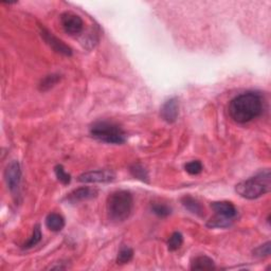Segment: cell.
Returning <instances> with one entry per match:
<instances>
[{"instance_id": "6da1fadb", "label": "cell", "mask_w": 271, "mask_h": 271, "mask_svg": "<svg viewBox=\"0 0 271 271\" xmlns=\"http://www.w3.org/2000/svg\"><path fill=\"white\" fill-rule=\"evenodd\" d=\"M229 116L235 123L245 124L259 118L264 111V100L256 91L238 94L229 104Z\"/></svg>"}, {"instance_id": "7a4b0ae2", "label": "cell", "mask_w": 271, "mask_h": 271, "mask_svg": "<svg viewBox=\"0 0 271 271\" xmlns=\"http://www.w3.org/2000/svg\"><path fill=\"white\" fill-rule=\"evenodd\" d=\"M134 208V197L130 191L120 190L111 193L106 203L108 218L113 222H123L131 216Z\"/></svg>"}, {"instance_id": "3957f363", "label": "cell", "mask_w": 271, "mask_h": 271, "mask_svg": "<svg viewBox=\"0 0 271 271\" xmlns=\"http://www.w3.org/2000/svg\"><path fill=\"white\" fill-rule=\"evenodd\" d=\"M270 179V171H263L254 177L237 183L235 191L243 198L257 199L269 192L271 188Z\"/></svg>"}, {"instance_id": "277c9868", "label": "cell", "mask_w": 271, "mask_h": 271, "mask_svg": "<svg viewBox=\"0 0 271 271\" xmlns=\"http://www.w3.org/2000/svg\"><path fill=\"white\" fill-rule=\"evenodd\" d=\"M91 137L108 144H123L126 141V134L117 123L101 120L90 126Z\"/></svg>"}, {"instance_id": "5b68a950", "label": "cell", "mask_w": 271, "mask_h": 271, "mask_svg": "<svg viewBox=\"0 0 271 271\" xmlns=\"http://www.w3.org/2000/svg\"><path fill=\"white\" fill-rule=\"evenodd\" d=\"M61 25L69 35H77L82 33L84 29V21L81 16L73 12H64L61 15Z\"/></svg>"}, {"instance_id": "8992f818", "label": "cell", "mask_w": 271, "mask_h": 271, "mask_svg": "<svg viewBox=\"0 0 271 271\" xmlns=\"http://www.w3.org/2000/svg\"><path fill=\"white\" fill-rule=\"evenodd\" d=\"M39 29H41V35L43 39L47 43L48 46H50V48L53 51L64 55V57H71V55H72V50H71V48L67 46L63 41H61L60 38L55 36L52 32H50L49 30L46 29L43 26L39 27Z\"/></svg>"}, {"instance_id": "52a82bcc", "label": "cell", "mask_w": 271, "mask_h": 271, "mask_svg": "<svg viewBox=\"0 0 271 271\" xmlns=\"http://www.w3.org/2000/svg\"><path fill=\"white\" fill-rule=\"evenodd\" d=\"M4 180L12 193L18 192L21 181V169L18 161H12L7 164L4 171Z\"/></svg>"}, {"instance_id": "ba28073f", "label": "cell", "mask_w": 271, "mask_h": 271, "mask_svg": "<svg viewBox=\"0 0 271 271\" xmlns=\"http://www.w3.org/2000/svg\"><path fill=\"white\" fill-rule=\"evenodd\" d=\"M116 178L115 172L110 170H98L83 173L78 176V181L83 183H107Z\"/></svg>"}, {"instance_id": "9c48e42d", "label": "cell", "mask_w": 271, "mask_h": 271, "mask_svg": "<svg viewBox=\"0 0 271 271\" xmlns=\"http://www.w3.org/2000/svg\"><path fill=\"white\" fill-rule=\"evenodd\" d=\"M98 196V190L89 188V187H81L78 189L73 190L72 192L67 194V196L64 198V201L69 203H77L81 202L90 201V199Z\"/></svg>"}, {"instance_id": "30bf717a", "label": "cell", "mask_w": 271, "mask_h": 271, "mask_svg": "<svg viewBox=\"0 0 271 271\" xmlns=\"http://www.w3.org/2000/svg\"><path fill=\"white\" fill-rule=\"evenodd\" d=\"M179 115V102L177 98L167 100L161 107L160 116L166 123H175Z\"/></svg>"}, {"instance_id": "8fae6325", "label": "cell", "mask_w": 271, "mask_h": 271, "mask_svg": "<svg viewBox=\"0 0 271 271\" xmlns=\"http://www.w3.org/2000/svg\"><path fill=\"white\" fill-rule=\"evenodd\" d=\"M211 208L218 216L234 221L237 216V209L230 202H214L211 203Z\"/></svg>"}, {"instance_id": "7c38bea8", "label": "cell", "mask_w": 271, "mask_h": 271, "mask_svg": "<svg viewBox=\"0 0 271 271\" xmlns=\"http://www.w3.org/2000/svg\"><path fill=\"white\" fill-rule=\"evenodd\" d=\"M181 203L191 213L197 215V216H199V217L204 216L203 205L201 203L197 201L196 198L190 196V195H186L181 198Z\"/></svg>"}, {"instance_id": "4fadbf2b", "label": "cell", "mask_w": 271, "mask_h": 271, "mask_svg": "<svg viewBox=\"0 0 271 271\" xmlns=\"http://www.w3.org/2000/svg\"><path fill=\"white\" fill-rule=\"evenodd\" d=\"M216 269L214 261L206 256L196 257L191 262V270H214Z\"/></svg>"}, {"instance_id": "5bb4252c", "label": "cell", "mask_w": 271, "mask_h": 271, "mask_svg": "<svg viewBox=\"0 0 271 271\" xmlns=\"http://www.w3.org/2000/svg\"><path fill=\"white\" fill-rule=\"evenodd\" d=\"M46 226L53 232H60L65 227V219L59 213H50L46 217Z\"/></svg>"}, {"instance_id": "9a60e30c", "label": "cell", "mask_w": 271, "mask_h": 271, "mask_svg": "<svg viewBox=\"0 0 271 271\" xmlns=\"http://www.w3.org/2000/svg\"><path fill=\"white\" fill-rule=\"evenodd\" d=\"M134 257V250L127 246H122L120 250H119L117 257V264L124 265L130 263Z\"/></svg>"}, {"instance_id": "2e32d148", "label": "cell", "mask_w": 271, "mask_h": 271, "mask_svg": "<svg viewBox=\"0 0 271 271\" xmlns=\"http://www.w3.org/2000/svg\"><path fill=\"white\" fill-rule=\"evenodd\" d=\"M131 174L135 178H137L143 182H148V173L144 166L140 163H135L131 166Z\"/></svg>"}, {"instance_id": "e0dca14e", "label": "cell", "mask_w": 271, "mask_h": 271, "mask_svg": "<svg viewBox=\"0 0 271 271\" xmlns=\"http://www.w3.org/2000/svg\"><path fill=\"white\" fill-rule=\"evenodd\" d=\"M60 81H61V75H59V74L47 75L42 79L41 84H39V86H38L39 90H41V91L49 90V89L53 88V87L57 85Z\"/></svg>"}, {"instance_id": "ac0fdd59", "label": "cell", "mask_w": 271, "mask_h": 271, "mask_svg": "<svg viewBox=\"0 0 271 271\" xmlns=\"http://www.w3.org/2000/svg\"><path fill=\"white\" fill-rule=\"evenodd\" d=\"M42 237H43V234H42L41 227H39V225H36L34 227L33 233H32L31 237L29 238V240L25 244L22 245V248L23 249H31V248H33L34 246H36L39 242L42 241Z\"/></svg>"}, {"instance_id": "d6986e66", "label": "cell", "mask_w": 271, "mask_h": 271, "mask_svg": "<svg viewBox=\"0 0 271 271\" xmlns=\"http://www.w3.org/2000/svg\"><path fill=\"white\" fill-rule=\"evenodd\" d=\"M183 244V235L176 231V232H174L170 238L169 241H167V248H169L170 251H176L178 250L180 247Z\"/></svg>"}, {"instance_id": "ffe728a7", "label": "cell", "mask_w": 271, "mask_h": 271, "mask_svg": "<svg viewBox=\"0 0 271 271\" xmlns=\"http://www.w3.org/2000/svg\"><path fill=\"white\" fill-rule=\"evenodd\" d=\"M232 220H229L226 218H222L218 215L215 214V216L212 217L208 222H206V227L209 228H228L232 225Z\"/></svg>"}, {"instance_id": "44dd1931", "label": "cell", "mask_w": 271, "mask_h": 271, "mask_svg": "<svg viewBox=\"0 0 271 271\" xmlns=\"http://www.w3.org/2000/svg\"><path fill=\"white\" fill-rule=\"evenodd\" d=\"M151 212H153L155 215H157L158 217L165 218L167 216H170L172 213V209L169 205L163 204V203H154L151 205Z\"/></svg>"}, {"instance_id": "7402d4cb", "label": "cell", "mask_w": 271, "mask_h": 271, "mask_svg": "<svg viewBox=\"0 0 271 271\" xmlns=\"http://www.w3.org/2000/svg\"><path fill=\"white\" fill-rule=\"evenodd\" d=\"M54 172L55 175H57V178L59 179V181H61L63 185H69L71 181V176L70 174H68L65 169H64V166L62 164H58L57 166L54 167Z\"/></svg>"}, {"instance_id": "603a6c76", "label": "cell", "mask_w": 271, "mask_h": 271, "mask_svg": "<svg viewBox=\"0 0 271 271\" xmlns=\"http://www.w3.org/2000/svg\"><path fill=\"white\" fill-rule=\"evenodd\" d=\"M203 163L198 160L190 161L185 165V170L190 175H198L203 172Z\"/></svg>"}, {"instance_id": "cb8c5ba5", "label": "cell", "mask_w": 271, "mask_h": 271, "mask_svg": "<svg viewBox=\"0 0 271 271\" xmlns=\"http://www.w3.org/2000/svg\"><path fill=\"white\" fill-rule=\"evenodd\" d=\"M253 256H256L260 259L267 258L270 256V242L261 245L260 247L253 251Z\"/></svg>"}]
</instances>
